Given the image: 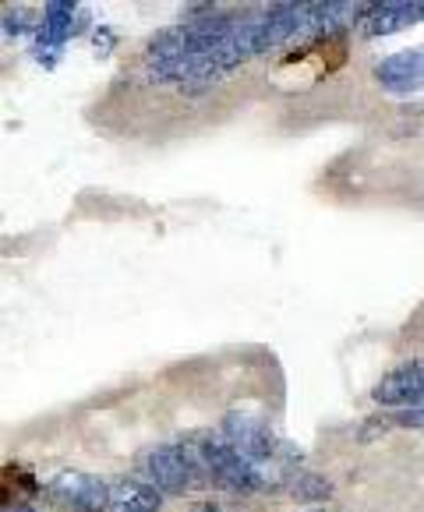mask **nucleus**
Masks as SVG:
<instances>
[{
  "instance_id": "obj_1",
  "label": "nucleus",
  "mask_w": 424,
  "mask_h": 512,
  "mask_svg": "<svg viewBox=\"0 0 424 512\" xmlns=\"http://www.w3.org/2000/svg\"><path fill=\"white\" fill-rule=\"evenodd\" d=\"M195 452H198V460H202V467L209 470L212 481L230 491L255 495V491H269V488H276V484H283L280 470H276L273 463L251 460L248 452H241L223 435H202L195 442Z\"/></svg>"
},
{
  "instance_id": "obj_2",
  "label": "nucleus",
  "mask_w": 424,
  "mask_h": 512,
  "mask_svg": "<svg viewBox=\"0 0 424 512\" xmlns=\"http://www.w3.org/2000/svg\"><path fill=\"white\" fill-rule=\"evenodd\" d=\"M138 470H142V477L152 488L167 491V495L198 491L205 484V477H209V470L198 460V452L184 449V445H156L138 460Z\"/></svg>"
},
{
  "instance_id": "obj_3",
  "label": "nucleus",
  "mask_w": 424,
  "mask_h": 512,
  "mask_svg": "<svg viewBox=\"0 0 424 512\" xmlns=\"http://www.w3.org/2000/svg\"><path fill=\"white\" fill-rule=\"evenodd\" d=\"M223 438H230L237 449L248 452L251 460L273 463V467H283V456H294V449H290L262 417L248 414V410H230V414L223 417Z\"/></svg>"
},
{
  "instance_id": "obj_4",
  "label": "nucleus",
  "mask_w": 424,
  "mask_h": 512,
  "mask_svg": "<svg viewBox=\"0 0 424 512\" xmlns=\"http://www.w3.org/2000/svg\"><path fill=\"white\" fill-rule=\"evenodd\" d=\"M46 498L68 512H106L110 509V484L82 470H61L46 481Z\"/></svg>"
},
{
  "instance_id": "obj_5",
  "label": "nucleus",
  "mask_w": 424,
  "mask_h": 512,
  "mask_svg": "<svg viewBox=\"0 0 424 512\" xmlns=\"http://www.w3.org/2000/svg\"><path fill=\"white\" fill-rule=\"evenodd\" d=\"M343 61H347V39L340 32V36H322L315 43L301 46L297 53H290L287 61L280 64V75H294L297 78L294 89H301V85H311L318 78L333 75L336 68H343Z\"/></svg>"
},
{
  "instance_id": "obj_6",
  "label": "nucleus",
  "mask_w": 424,
  "mask_h": 512,
  "mask_svg": "<svg viewBox=\"0 0 424 512\" xmlns=\"http://www.w3.org/2000/svg\"><path fill=\"white\" fill-rule=\"evenodd\" d=\"M375 82L393 96H414L424 89V43L396 50L375 64Z\"/></svg>"
},
{
  "instance_id": "obj_7",
  "label": "nucleus",
  "mask_w": 424,
  "mask_h": 512,
  "mask_svg": "<svg viewBox=\"0 0 424 512\" xmlns=\"http://www.w3.org/2000/svg\"><path fill=\"white\" fill-rule=\"evenodd\" d=\"M371 400L379 407H417L424 403V361H410L403 368L389 371L375 389H371Z\"/></svg>"
},
{
  "instance_id": "obj_8",
  "label": "nucleus",
  "mask_w": 424,
  "mask_h": 512,
  "mask_svg": "<svg viewBox=\"0 0 424 512\" xmlns=\"http://www.w3.org/2000/svg\"><path fill=\"white\" fill-rule=\"evenodd\" d=\"M424 22V0H389V4H375V8H364L361 18V36L364 39H379L393 36L400 29Z\"/></svg>"
},
{
  "instance_id": "obj_9",
  "label": "nucleus",
  "mask_w": 424,
  "mask_h": 512,
  "mask_svg": "<svg viewBox=\"0 0 424 512\" xmlns=\"http://www.w3.org/2000/svg\"><path fill=\"white\" fill-rule=\"evenodd\" d=\"M75 15H78V8L68 4V0H50L43 8V22H39V29H36V50H32L43 64L57 61V50H61L64 39H71V32H75Z\"/></svg>"
},
{
  "instance_id": "obj_10",
  "label": "nucleus",
  "mask_w": 424,
  "mask_h": 512,
  "mask_svg": "<svg viewBox=\"0 0 424 512\" xmlns=\"http://www.w3.org/2000/svg\"><path fill=\"white\" fill-rule=\"evenodd\" d=\"M159 505H163L159 488L138 481V477H121L110 484V509L106 512H159Z\"/></svg>"
},
{
  "instance_id": "obj_11",
  "label": "nucleus",
  "mask_w": 424,
  "mask_h": 512,
  "mask_svg": "<svg viewBox=\"0 0 424 512\" xmlns=\"http://www.w3.org/2000/svg\"><path fill=\"white\" fill-rule=\"evenodd\" d=\"M0 481H4V505H29V498H36L43 491L36 474L25 463H4Z\"/></svg>"
},
{
  "instance_id": "obj_12",
  "label": "nucleus",
  "mask_w": 424,
  "mask_h": 512,
  "mask_svg": "<svg viewBox=\"0 0 424 512\" xmlns=\"http://www.w3.org/2000/svg\"><path fill=\"white\" fill-rule=\"evenodd\" d=\"M29 29V8H8V15H4V36H22V32Z\"/></svg>"
},
{
  "instance_id": "obj_13",
  "label": "nucleus",
  "mask_w": 424,
  "mask_h": 512,
  "mask_svg": "<svg viewBox=\"0 0 424 512\" xmlns=\"http://www.w3.org/2000/svg\"><path fill=\"white\" fill-rule=\"evenodd\" d=\"M191 512H223V509H220V505H212V502H198Z\"/></svg>"
},
{
  "instance_id": "obj_14",
  "label": "nucleus",
  "mask_w": 424,
  "mask_h": 512,
  "mask_svg": "<svg viewBox=\"0 0 424 512\" xmlns=\"http://www.w3.org/2000/svg\"><path fill=\"white\" fill-rule=\"evenodd\" d=\"M4 512H36L32 505H4Z\"/></svg>"
}]
</instances>
